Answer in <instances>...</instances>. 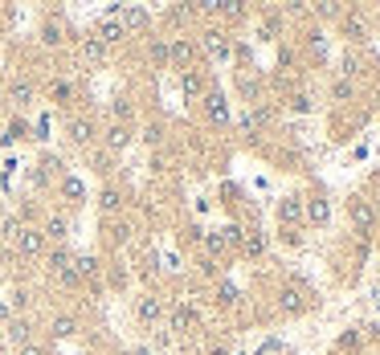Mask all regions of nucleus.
Wrapping results in <instances>:
<instances>
[{
	"mask_svg": "<svg viewBox=\"0 0 380 355\" xmlns=\"http://www.w3.org/2000/svg\"><path fill=\"white\" fill-rule=\"evenodd\" d=\"M13 249H17V258H25V261H37L41 253L49 249V241L41 237V229L37 225H25L21 229V237L13 241Z\"/></svg>",
	"mask_w": 380,
	"mask_h": 355,
	"instance_id": "f257e3e1",
	"label": "nucleus"
},
{
	"mask_svg": "<svg viewBox=\"0 0 380 355\" xmlns=\"http://www.w3.org/2000/svg\"><path fill=\"white\" fill-rule=\"evenodd\" d=\"M98 135V127H95V118L90 115H70L66 118V139L78 143V147H90Z\"/></svg>",
	"mask_w": 380,
	"mask_h": 355,
	"instance_id": "f03ea898",
	"label": "nucleus"
},
{
	"mask_svg": "<svg viewBox=\"0 0 380 355\" xmlns=\"http://www.w3.org/2000/svg\"><path fill=\"white\" fill-rule=\"evenodd\" d=\"M41 237H46L49 245H66V237H70V216H66V213H49L46 225H41Z\"/></svg>",
	"mask_w": 380,
	"mask_h": 355,
	"instance_id": "7ed1b4c3",
	"label": "nucleus"
},
{
	"mask_svg": "<svg viewBox=\"0 0 380 355\" xmlns=\"http://www.w3.org/2000/svg\"><path fill=\"white\" fill-rule=\"evenodd\" d=\"M201 327V314H196V307L192 302H176V310H172V331L176 335H189Z\"/></svg>",
	"mask_w": 380,
	"mask_h": 355,
	"instance_id": "20e7f679",
	"label": "nucleus"
},
{
	"mask_svg": "<svg viewBox=\"0 0 380 355\" xmlns=\"http://www.w3.org/2000/svg\"><path fill=\"white\" fill-rule=\"evenodd\" d=\"M4 335H8V343H13V347H25V343L33 339V323H29L25 314H13V319L4 323Z\"/></svg>",
	"mask_w": 380,
	"mask_h": 355,
	"instance_id": "39448f33",
	"label": "nucleus"
},
{
	"mask_svg": "<svg viewBox=\"0 0 380 355\" xmlns=\"http://www.w3.org/2000/svg\"><path fill=\"white\" fill-rule=\"evenodd\" d=\"M135 319H140L143 327L160 323V319H164V302H160V298H151V294H143L140 302H135Z\"/></svg>",
	"mask_w": 380,
	"mask_h": 355,
	"instance_id": "423d86ee",
	"label": "nucleus"
},
{
	"mask_svg": "<svg viewBox=\"0 0 380 355\" xmlns=\"http://www.w3.org/2000/svg\"><path fill=\"white\" fill-rule=\"evenodd\" d=\"M102 46L111 49V46H119L123 37H127V29L119 25V17H102V25H98V33H95Z\"/></svg>",
	"mask_w": 380,
	"mask_h": 355,
	"instance_id": "0eeeda50",
	"label": "nucleus"
},
{
	"mask_svg": "<svg viewBox=\"0 0 380 355\" xmlns=\"http://www.w3.org/2000/svg\"><path fill=\"white\" fill-rule=\"evenodd\" d=\"M74 274L82 278V282H95L98 274H102V261L95 253H74Z\"/></svg>",
	"mask_w": 380,
	"mask_h": 355,
	"instance_id": "6e6552de",
	"label": "nucleus"
},
{
	"mask_svg": "<svg viewBox=\"0 0 380 355\" xmlns=\"http://www.w3.org/2000/svg\"><path fill=\"white\" fill-rule=\"evenodd\" d=\"M78 53H82V62H86V66H102L111 49L102 46L98 37H82V46H78Z\"/></svg>",
	"mask_w": 380,
	"mask_h": 355,
	"instance_id": "1a4fd4ad",
	"label": "nucleus"
},
{
	"mask_svg": "<svg viewBox=\"0 0 380 355\" xmlns=\"http://www.w3.org/2000/svg\"><path fill=\"white\" fill-rule=\"evenodd\" d=\"M57 196H62L66 204L78 209V204H82V196H86V188H82V180H78V176H62V180H57Z\"/></svg>",
	"mask_w": 380,
	"mask_h": 355,
	"instance_id": "9d476101",
	"label": "nucleus"
},
{
	"mask_svg": "<svg viewBox=\"0 0 380 355\" xmlns=\"http://www.w3.org/2000/svg\"><path fill=\"white\" fill-rule=\"evenodd\" d=\"M8 98H13V106H17V111H25V106L37 98V86H33V82H25V78H17V82H8Z\"/></svg>",
	"mask_w": 380,
	"mask_h": 355,
	"instance_id": "9b49d317",
	"label": "nucleus"
},
{
	"mask_svg": "<svg viewBox=\"0 0 380 355\" xmlns=\"http://www.w3.org/2000/svg\"><path fill=\"white\" fill-rule=\"evenodd\" d=\"M192 57H196V49H192V41H184V37L168 46V62H172V66H180V70H189Z\"/></svg>",
	"mask_w": 380,
	"mask_h": 355,
	"instance_id": "f8f14e48",
	"label": "nucleus"
},
{
	"mask_svg": "<svg viewBox=\"0 0 380 355\" xmlns=\"http://www.w3.org/2000/svg\"><path fill=\"white\" fill-rule=\"evenodd\" d=\"M78 331H82V327H78L74 314H53V319H49V335H53V339H74Z\"/></svg>",
	"mask_w": 380,
	"mask_h": 355,
	"instance_id": "ddd939ff",
	"label": "nucleus"
},
{
	"mask_svg": "<svg viewBox=\"0 0 380 355\" xmlns=\"http://www.w3.org/2000/svg\"><path fill=\"white\" fill-rule=\"evenodd\" d=\"M201 46L209 49V53H213V57H229V53H233V46H229V37H225V33H221V29H209V33H205V37H201Z\"/></svg>",
	"mask_w": 380,
	"mask_h": 355,
	"instance_id": "4468645a",
	"label": "nucleus"
},
{
	"mask_svg": "<svg viewBox=\"0 0 380 355\" xmlns=\"http://www.w3.org/2000/svg\"><path fill=\"white\" fill-rule=\"evenodd\" d=\"M102 143H107V151H123V147L131 143V127H123V123H111V127L102 131Z\"/></svg>",
	"mask_w": 380,
	"mask_h": 355,
	"instance_id": "2eb2a0df",
	"label": "nucleus"
},
{
	"mask_svg": "<svg viewBox=\"0 0 380 355\" xmlns=\"http://www.w3.org/2000/svg\"><path fill=\"white\" fill-rule=\"evenodd\" d=\"M303 216H307L311 225H327V221H332V204H327L323 196H315V200L303 204Z\"/></svg>",
	"mask_w": 380,
	"mask_h": 355,
	"instance_id": "dca6fc26",
	"label": "nucleus"
},
{
	"mask_svg": "<svg viewBox=\"0 0 380 355\" xmlns=\"http://www.w3.org/2000/svg\"><path fill=\"white\" fill-rule=\"evenodd\" d=\"M352 221H356V233H372V225H376V213H372V204H364V200H356L352 204Z\"/></svg>",
	"mask_w": 380,
	"mask_h": 355,
	"instance_id": "f3484780",
	"label": "nucleus"
},
{
	"mask_svg": "<svg viewBox=\"0 0 380 355\" xmlns=\"http://www.w3.org/2000/svg\"><path fill=\"white\" fill-rule=\"evenodd\" d=\"M119 25L131 33V29H147V8H140V4H127V8H119Z\"/></svg>",
	"mask_w": 380,
	"mask_h": 355,
	"instance_id": "a211bd4d",
	"label": "nucleus"
},
{
	"mask_svg": "<svg viewBox=\"0 0 380 355\" xmlns=\"http://www.w3.org/2000/svg\"><path fill=\"white\" fill-rule=\"evenodd\" d=\"M49 274H53V278H57V274H62V270H70L74 265V253H70V245H53V249H49Z\"/></svg>",
	"mask_w": 380,
	"mask_h": 355,
	"instance_id": "6ab92c4d",
	"label": "nucleus"
},
{
	"mask_svg": "<svg viewBox=\"0 0 380 355\" xmlns=\"http://www.w3.org/2000/svg\"><path fill=\"white\" fill-rule=\"evenodd\" d=\"M205 111H209V118H213V123H225V118H229L225 95H221V90H205Z\"/></svg>",
	"mask_w": 380,
	"mask_h": 355,
	"instance_id": "aec40b11",
	"label": "nucleus"
},
{
	"mask_svg": "<svg viewBox=\"0 0 380 355\" xmlns=\"http://www.w3.org/2000/svg\"><path fill=\"white\" fill-rule=\"evenodd\" d=\"M98 209H102V216H115V213L123 209V192L107 184V188L98 192Z\"/></svg>",
	"mask_w": 380,
	"mask_h": 355,
	"instance_id": "412c9836",
	"label": "nucleus"
},
{
	"mask_svg": "<svg viewBox=\"0 0 380 355\" xmlns=\"http://www.w3.org/2000/svg\"><path fill=\"white\" fill-rule=\"evenodd\" d=\"M278 221H283V225H299V221H303V204H299L294 196H286L283 204H278Z\"/></svg>",
	"mask_w": 380,
	"mask_h": 355,
	"instance_id": "4be33fe9",
	"label": "nucleus"
},
{
	"mask_svg": "<svg viewBox=\"0 0 380 355\" xmlns=\"http://www.w3.org/2000/svg\"><path fill=\"white\" fill-rule=\"evenodd\" d=\"M41 41H46V46H62V41H66V25L57 21V17L46 21L41 25Z\"/></svg>",
	"mask_w": 380,
	"mask_h": 355,
	"instance_id": "5701e85b",
	"label": "nucleus"
},
{
	"mask_svg": "<svg viewBox=\"0 0 380 355\" xmlns=\"http://www.w3.org/2000/svg\"><path fill=\"white\" fill-rule=\"evenodd\" d=\"M344 37H348V41H368V29H364V21H360L356 13L344 17Z\"/></svg>",
	"mask_w": 380,
	"mask_h": 355,
	"instance_id": "b1692460",
	"label": "nucleus"
},
{
	"mask_svg": "<svg viewBox=\"0 0 380 355\" xmlns=\"http://www.w3.org/2000/svg\"><path fill=\"white\" fill-rule=\"evenodd\" d=\"M180 86H184V98L205 95V82H201V74H196V70H184V78H180Z\"/></svg>",
	"mask_w": 380,
	"mask_h": 355,
	"instance_id": "393cba45",
	"label": "nucleus"
},
{
	"mask_svg": "<svg viewBox=\"0 0 380 355\" xmlns=\"http://www.w3.org/2000/svg\"><path fill=\"white\" fill-rule=\"evenodd\" d=\"M111 123H123V127L131 123V102H127V98H115V102H111Z\"/></svg>",
	"mask_w": 380,
	"mask_h": 355,
	"instance_id": "a878e982",
	"label": "nucleus"
},
{
	"mask_svg": "<svg viewBox=\"0 0 380 355\" xmlns=\"http://www.w3.org/2000/svg\"><path fill=\"white\" fill-rule=\"evenodd\" d=\"M49 95H53V102H62V106H66V102L74 98V86L66 82V78H57V82L49 86Z\"/></svg>",
	"mask_w": 380,
	"mask_h": 355,
	"instance_id": "bb28decb",
	"label": "nucleus"
},
{
	"mask_svg": "<svg viewBox=\"0 0 380 355\" xmlns=\"http://www.w3.org/2000/svg\"><path fill=\"white\" fill-rule=\"evenodd\" d=\"M90 164H95V172L98 176H111V151H107V147H102V151H90Z\"/></svg>",
	"mask_w": 380,
	"mask_h": 355,
	"instance_id": "cd10ccee",
	"label": "nucleus"
},
{
	"mask_svg": "<svg viewBox=\"0 0 380 355\" xmlns=\"http://www.w3.org/2000/svg\"><path fill=\"white\" fill-rule=\"evenodd\" d=\"M278 302H283V310L299 314V310H303V294H299V290H283V294H278Z\"/></svg>",
	"mask_w": 380,
	"mask_h": 355,
	"instance_id": "c85d7f7f",
	"label": "nucleus"
},
{
	"mask_svg": "<svg viewBox=\"0 0 380 355\" xmlns=\"http://www.w3.org/2000/svg\"><path fill=\"white\" fill-rule=\"evenodd\" d=\"M356 95V86H352V78H339V82H335L332 86V98L335 102H348V98Z\"/></svg>",
	"mask_w": 380,
	"mask_h": 355,
	"instance_id": "c756f323",
	"label": "nucleus"
},
{
	"mask_svg": "<svg viewBox=\"0 0 380 355\" xmlns=\"http://www.w3.org/2000/svg\"><path fill=\"white\" fill-rule=\"evenodd\" d=\"M217 298H221V307H233V302H238V286L221 282V286H217Z\"/></svg>",
	"mask_w": 380,
	"mask_h": 355,
	"instance_id": "7c9ffc66",
	"label": "nucleus"
},
{
	"mask_svg": "<svg viewBox=\"0 0 380 355\" xmlns=\"http://www.w3.org/2000/svg\"><path fill=\"white\" fill-rule=\"evenodd\" d=\"M147 53H151V62H160V66H164V62H168V41H160V37H151V46H147Z\"/></svg>",
	"mask_w": 380,
	"mask_h": 355,
	"instance_id": "2f4dec72",
	"label": "nucleus"
},
{
	"mask_svg": "<svg viewBox=\"0 0 380 355\" xmlns=\"http://www.w3.org/2000/svg\"><path fill=\"white\" fill-rule=\"evenodd\" d=\"M29 302H33V294H29L25 286H17V290H13V302H8V310H25Z\"/></svg>",
	"mask_w": 380,
	"mask_h": 355,
	"instance_id": "473e14b6",
	"label": "nucleus"
},
{
	"mask_svg": "<svg viewBox=\"0 0 380 355\" xmlns=\"http://www.w3.org/2000/svg\"><path fill=\"white\" fill-rule=\"evenodd\" d=\"M25 135H29V123H25V118H13V123H8V135H4V139L13 143V139H25Z\"/></svg>",
	"mask_w": 380,
	"mask_h": 355,
	"instance_id": "72a5a7b5",
	"label": "nucleus"
},
{
	"mask_svg": "<svg viewBox=\"0 0 380 355\" xmlns=\"http://www.w3.org/2000/svg\"><path fill=\"white\" fill-rule=\"evenodd\" d=\"M201 241H205V249H209V253H225V241H221V233H201Z\"/></svg>",
	"mask_w": 380,
	"mask_h": 355,
	"instance_id": "f704fd0d",
	"label": "nucleus"
},
{
	"mask_svg": "<svg viewBox=\"0 0 380 355\" xmlns=\"http://www.w3.org/2000/svg\"><path fill=\"white\" fill-rule=\"evenodd\" d=\"M160 139H164V127H160V123H147V127H143V143L151 147V143H160Z\"/></svg>",
	"mask_w": 380,
	"mask_h": 355,
	"instance_id": "c9c22d12",
	"label": "nucleus"
},
{
	"mask_svg": "<svg viewBox=\"0 0 380 355\" xmlns=\"http://www.w3.org/2000/svg\"><path fill=\"white\" fill-rule=\"evenodd\" d=\"M17 355H49V351H46V343H37V339H29L25 347H17Z\"/></svg>",
	"mask_w": 380,
	"mask_h": 355,
	"instance_id": "e433bc0d",
	"label": "nucleus"
},
{
	"mask_svg": "<svg viewBox=\"0 0 380 355\" xmlns=\"http://www.w3.org/2000/svg\"><path fill=\"white\" fill-rule=\"evenodd\" d=\"M290 106H294V111H303V115H307L311 106H315V98H311V95H294V98H290Z\"/></svg>",
	"mask_w": 380,
	"mask_h": 355,
	"instance_id": "4c0bfd02",
	"label": "nucleus"
},
{
	"mask_svg": "<svg viewBox=\"0 0 380 355\" xmlns=\"http://www.w3.org/2000/svg\"><path fill=\"white\" fill-rule=\"evenodd\" d=\"M111 237H115V245H123V241H127V237H131V225H111Z\"/></svg>",
	"mask_w": 380,
	"mask_h": 355,
	"instance_id": "58836bf2",
	"label": "nucleus"
},
{
	"mask_svg": "<svg viewBox=\"0 0 380 355\" xmlns=\"http://www.w3.org/2000/svg\"><path fill=\"white\" fill-rule=\"evenodd\" d=\"M262 249H266V241H262V237H250V241H245V253H254V258H258Z\"/></svg>",
	"mask_w": 380,
	"mask_h": 355,
	"instance_id": "ea45409f",
	"label": "nucleus"
},
{
	"mask_svg": "<svg viewBox=\"0 0 380 355\" xmlns=\"http://www.w3.org/2000/svg\"><path fill=\"white\" fill-rule=\"evenodd\" d=\"M311 49H315V57H323V53H327V46H323V37H319V33H311Z\"/></svg>",
	"mask_w": 380,
	"mask_h": 355,
	"instance_id": "a19ab883",
	"label": "nucleus"
},
{
	"mask_svg": "<svg viewBox=\"0 0 380 355\" xmlns=\"http://www.w3.org/2000/svg\"><path fill=\"white\" fill-rule=\"evenodd\" d=\"M344 70H348V74L360 70V57H356V53H344Z\"/></svg>",
	"mask_w": 380,
	"mask_h": 355,
	"instance_id": "79ce46f5",
	"label": "nucleus"
},
{
	"mask_svg": "<svg viewBox=\"0 0 380 355\" xmlns=\"http://www.w3.org/2000/svg\"><path fill=\"white\" fill-rule=\"evenodd\" d=\"M8 319H13V310H8V302H4V298H0V327H4Z\"/></svg>",
	"mask_w": 380,
	"mask_h": 355,
	"instance_id": "37998d69",
	"label": "nucleus"
},
{
	"mask_svg": "<svg viewBox=\"0 0 380 355\" xmlns=\"http://www.w3.org/2000/svg\"><path fill=\"white\" fill-rule=\"evenodd\" d=\"M127 355H151V351H147V347H135V351H127Z\"/></svg>",
	"mask_w": 380,
	"mask_h": 355,
	"instance_id": "c03bdc74",
	"label": "nucleus"
},
{
	"mask_svg": "<svg viewBox=\"0 0 380 355\" xmlns=\"http://www.w3.org/2000/svg\"><path fill=\"white\" fill-rule=\"evenodd\" d=\"M78 355H86V351H78Z\"/></svg>",
	"mask_w": 380,
	"mask_h": 355,
	"instance_id": "a18cd8bd",
	"label": "nucleus"
},
{
	"mask_svg": "<svg viewBox=\"0 0 380 355\" xmlns=\"http://www.w3.org/2000/svg\"><path fill=\"white\" fill-rule=\"evenodd\" d=\"M376 102H380V95H376Z\"/></svg>",
	"mask_w": 380,
	"mask_h": 355,
	"instance_id": "49530a36",
	"label": "nucleus"
}]
</instances>
